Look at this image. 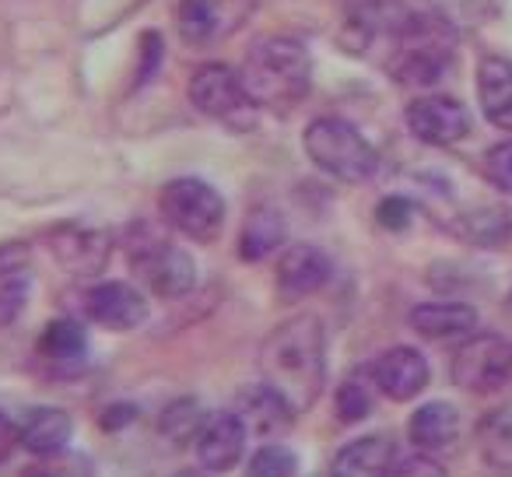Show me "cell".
<instances>
[{"label":"cell","mask_w":512,"mask_h":477,"mask_svg":"<svg viewBox=\"0 0 512 477\" xmlns=\"http://www.w3.org/2000/svg\"><path fill=\"white\" fill-rule=\"evenodd\" d=\"M260 376L295 411H313L327 386V330L313 313L278 323L260 344Z\"/></svg>","instance_id":"obj_1"},{"label":"cell","mask_w":512,"mask_h":477,"mask_svg":"<svg viewBox=\"0 0 512 477\" xmlns=\"http://www.w3.org/2000/svg\"><path fill=\"white\" fill-rule=\"evenodd\" d=\"M246 99L260 109H292L306 99L313 60L306 43L292 36H267L249 50L239 71Z\"/></svg>","instance_id":"obj_2"},{"label":"cell","mask_w":512,"mask_h":477,"mask_svg":"<svg viewBox=\"0 0 512 477\" xmlns=\"http://www.w3.org/2000/svg\"><path fill=\"white\" fill-rule=\"evenodd\" d=\"M127 264L158 299H183L197 285V260L155 225H134L127 235Z\"/></svg>","instance_id":"obj_3"},{"label":"cell","mask_w":512,"mask_h":477,"mask_svg":"<svg viewBox=\"0 0 512 477\" xmlns=\"http://www.w3.org/2000/svg\"><path fill=\"white\" fill-rule=\"evenodd\" d=\"M309 162L337 183H369L379 169V155L355 123L341 116H320L302 134Z\"/></svg>","instance_id":"obj_4"},{"label":"cell","mask_w":512,"mask_h":477,"mask_svg":"<svg viewBox=\"0 0 512 477\" xmlns=\"http://www.w3.org/2000/svg\"><path fill=\"white\" fill-rule=\"evenodd\" d=\"M158 214L183 239L211 246L225 232V197L197 176L169 179L158 193Z\"/></svg>","instance_id":"obj_5"},{"label":"cell","mask_w":512,"mask_h":477,"mask_svg":"<svg viewBox=\"0 0 512 477\" xmlns=\"http://www.w3.org/2000/svg\"><path fill=\"white\" fill-rule=\"evenodd\" d=\"M449 379L474 397H488L512 383V341L502 334H470L449 362Z\"/></svg>","instance_id":"obj_6"},{"label":"cell","mask_w":512,"mask_h":477,"mask_svg":"<svg viewBox=\"0 0 512 477\" xmlns=\"http://www.w3.org/2000/svg\"><path fill=\"white\" fill-rule=\"evenodd\" d=\"M81 316L109 334H130L148 323L151 306L141 288L130 281H99L81 292Z\"/></svg>","instance_id":"obj_7"},{"label":"cell","mask_w":512,"mask_h":477,"mask_svg":"<svg viewBox=\"0 0 512 477\" xmlns=\"http://www.w3.org/2000/svg\"><path fill=\"white\" fill-rule=\"evenodd\" d=\"M88 355H92V341H88V330L78 320H50L43 327L36 341V365L46 379H78L88 369Z\"/></svg>","instance_id":"obj_8"},{"label":"cell","mask_w":512,"mask_h":477,"mask_svg":"<svg viewBox=\"0 0 512 477\" xmlns=\"http://www.w3.org/2000/svg\"><path fill=\"white\" fill-rule=\"evenodd\" d=\"M372 383H376L379 397L393 400V404H411L432 383V365L411 344H397V348H386L383 355H376L369 362Z\"/></svg>","instance_id":"obj_9"},{"label":"cell","mask_w":512,"mask_h":477,"mask_svg":"<svg viewBox=\"0 0 512 477\" xmlns=\"http://www.w3.org/2000/svg\"><path fill=\"white\" fill-rule=\"evenodd\" d=\"M407 130L428 148H453L470 134V113L449 95H421L404 113Z\"/></svg>","instance_id":"obj_10"},{"label":"cell","mask_w":512,"mask_h":477,"mask_svg":"<svg viewBox=\"0 0 512 477\" xmlns=\"http://www.w3.org/2000/svg\"><path fill=\"white\" fill-rule=\"evenodd\" d=\"M249 446V428L242 425V418L235 411H214L204 418L193 442L197 463L211 474H232L242 460H246Z\"/></svg>","instance_id":"obj_11"},{"label":"cell","mask_w":512,"mask_h":477,"mask_svg":"<svg viewBox=\"0 0 512 477\" xmlns=\"http://www.w3.org/2000/svg\"><path fill=\"white\" fill-rule=\"evenodd\" d=\"M334 278V260L327 257V250L313 243H295L285 246L278 257V271H274V285L285 302H299L309 295L323 292Z\"/></svg>","instance_id":"obj_12"},{"label":"cell","mask_w":512,"mask_h":477,"mask_svg":"<svg viewBox=\"0 0 512 477\" xmlns=\"http://www.w3.org/2000/svg\"><path fill=\"white\" fill-rule=\"evenodd\" d=\"M232 411L242 418V425L249 428V435H256V439H264V442L285 439V435L295 428V418H299V411H295V407L267 383L242 386Z\"/></svg>","instance_id":"obj_13"},{"label":"cell","mask_w":512,"mask_h":477,"mask_svg":"<svg viewBox=\"0 0 512 477\" xmlns=\"http://www.w3.org/2000/svg\"><path fill=\"white\" fill-rule=\"evenodd\" d=\"M190 102L211 120H232L249 106L242 78L225 64H204L190 78Z\"/></svg>","instance_id":"obj_14"},{"label":"cell","mask_w":512,"mask_h":477,"mask_svg":"<svg viewBox=\"0 0 512 477\" xmlns=\"http://www.w3.org/2000/svg\"><path fill=\"white\" fill-rule=\"evenodd\" d=\"M393 463H397V442L383 432H372L344 442L330 460L327 477H390Z\"/></svg>","instance_id":"obj_15"},{"label":"cell","mask_w":512,"mask_h":477,"mask_svg":"<svg viewBox=\"0 0 512 477\" xmlns=\"http://www.w3.org/2000/svg\"><path fill=\"white\" fill-rule=\"evenodd\" d=\"M50 253L71 274H99L109 264V235L88 225H64L50 235Z\"/></svg>","instance_id":"obj_16"},{"label":"cell","mask_w":512,"mask_h":477,"mask_svg":"<svg viewBox=\"0 0 512 477\" xmlns=\"http://www.w3.org/2000/svg\"><path fill=\"white\" fill-rule=\"evenodd\" d=\"M463 418L449 400H428L407 418V442L421 453H446L460 442Z\"/></svg>","instance_id":"obj_17"},{"label":"cell","mask_w":512,"mask_h":477,"mask_svg":"<svg viewBox=\"0 0 512 477\" xmlns=\"http://www.w3.org/2000/svg\"><path fill=\"white\" fill-rule=\"evenodd\" d=\"M74 439V418L64 407L39 404L32 411H25V418L18 421V446L32 456H50L67 449Z\"/></svg>","instance_id":"obj_18"},{"label":"cell","mask_w":512,"mask_h":477,"mask_svg":"<svg viewBox=\"0 0 512 477\" xmlns=\"http://www.w3.org/2000/svg\"><path fill=\"white\" fill-rule=\"evenodd\" d=\"M285 243H288V221L281 214V207L274 204L249 207L239 228V260L260 264V260L274 257Z\"/></svg>","instance_id":"obj_19"},{"label":"cell","mask_w":512,"mask_h":477,"mask_svg":"<svg viewBox=\"0 0 512 477\" xmlns=\"http://www.w3.org/2000/svg\"><path fill=\"white\" fill-rule=\"evenodd\" d=\"M477 102L491 127L512 134V60L488 53L477 64Z\"/></svg>","instance_id":"obj_20"},{"label":"cell","mask_w":512,"mask_h":477,"mask_svg":"<svg viewBox=\"0 0 512 477\" xmlns=\"http://www.w3.org/2000/svg\"><path fill=\"white\" fill-rule=\"evenodd\" d=\"M407 323L425 341H456L477 330V309L467 302H421L407 313Z\"/></svg>","instance_id":"obj_21"},{"label":"cell","mask_w":512,"mask_h":477,"mask_svg":"<svg viewBox=\"0 0 512 477\" xmlns=\"http://www.w3.org/2000/svg\"><path fill=\"white\" fill-rule=\"evenodd\" d=\"M453 232L463 243L481 246V250H502L512 243V211L509 207H477L456 218Z\"/></svg>","instance_id":"obj_22"},{"label":"cell","mask_w":512,"mask_h":477,"mask_svg":"<svg viewBox=\"0 0 512 477\" xmlns=\"http://www.w3.org/2000/svg\"><path fill=\"white\" fill-rule=\"evenodd\" d=\"M477 453L488 470H512V407H495L477 421Z\"/></svg>","instance_id":"obj_23"},{"label":"cell","mask_w":512,"mask_h":477,"mask_svg":"<svg viewBox=\"0 0 512 477\" xmlns=\"http://www.w3.org/2000/svg\"><path fill=\"white\" fill-rule=\"evenodd\" d=\"M176 22L186 43H211L225 32V0H179Z\"/></svg>","instance_id":"obj_24"},{"label":"cell","mask_w":512,"mask_h":477,"mask_svg":"<svg viewBox=\"0 0 512 477\" xmlns=\"http://www.w3.org/2000/svg\"><path fill=\"white\" fill-rule=\"evenodd\" d=\"M376 383H372V372L365 365L362 372H351L348 379H341L334 393V414L341 425H362L372 411H376Z\"/></svg>","instance_id":"obj_25"},{"label":"cell","mask_w":512,"mask_h":477,"mask_svg":"<svg viewBox=\"0 0 512 477\" xmlns=\"http://www.w3.org/2000/svg\"><path fill=\"white\" fill-rule=\"evenodd\" d=\"M204 418L207 414L197 397H179L158 414V435H162V442H169V446H176V449L193 446Z\"/></svg>","instance_id":"obj_26"},{"label":"cell","mask_w":512,"mask_h":477,"mask_svg":"<svg viewBox=\"0 0 512 477\" xmlns=\"http://www.w3.org/2000/svg\"><path fill=\"white\" fill-rule=\"evenodd\" d=\"M242 477H299V453L281 439H271L249 453Z\"/></svg>","instance_id":"obj_27"},{"label":"cell","mask_w":512,"mask_h":477,"mask_svg":"<svg viewBox=\"0 0 512 477\" xmlns=\"http://www.w3.org/2000/svg\"><path fill=\"white\" fill-rule=\"evenodd\" d=\"M15 477H95V463L88 453H74V449H60L50 456H36L25 463Z\"/></svg>","instance_id":"obj_28"},{"label":"cell","mask_w":512,"mask_h":477,"mask_svg":"<svg viewBox=\"0 0 512 477\" xmlns=\"http://www.w3.org/2000/svg\"><path fill=\"white\" fill-rule=\"evenodd\" d=\"M29 306V274L22 267H0V330L18 323Z\"/></svg>","instance_id":"obj_29"},{"label":"cell","mask_w":512,"mask_h":477,"mask_svg":"<svg viewBox=\"0 0 512 477\" xmlns=\"http://www.w3.org/2000/svg\"><path fill=\"white\" fill-rule=\"evenodd\" d=\"M484 179H488L498 193L512 197V141H502V144H495V148H488V155H484Z\"/></svg>","instance_id":"obj_30"},{"label":"cell","mask_w":512,"mask_h":477,"mask_svg":"<svg viewBox=\"0 0 512 477\" xmlns=\"http://www.w3.org/2000/svg\"><path fill=\"white\" fill-rule=\"evenodd\" d=\"M390 477H449V470L442 460H435V453L414 449V453H407V456H397Z\"/></svg>","instance_id":"obj_31"},{"label":"cell","mask_w":512,"mask_h":477,"mask_svg":"<svg viewBox=\"0 0 512 477\" xmlns=\"http://www.w3.org/2000/svg\"><path fill=\"white\" fill-rule=\"evenodd\" d=\"M376 221L386 228V232H407L414 221V204L407 197H400V193H393V197H383L376 207Z\"/></svg>","instance_id":"obj_32"},{"label":"cell","mask_w":512,"mask_h":477,"mask_svg":"<svg viewBox=\"0 0 512 477\" xmlns=\"http://www.w3.org/2000/svg\"><path fill=\"white\" fill-rule=\"evenodd\" d=\"M99 428L106 435H116V432H127L130 425H137L141 421V407L130 404V400H116V404H106L99 411Z\"/></svg>","instance_id":"obj_33"},{"label":"cell","mask_w":512,"mask_h":477,"mask_svg":"<svg viewBox=\"0 0 512 477\" xmlns=\"http://www.w3.org/2000/svg\"><path fill=\"white\" fill-rule=\"evenodd\" d=\"M162 57H165L162 36H158V32H144V36H141V71H137V78H134L137 88H141L144 81L155 78V71H158V64H162Z\"/></svg>","instance_id":"obj_34"},{"label":"cell","mask_w":512,"mask_h":477,"mask_svg":"<svg viewBox=\"0 0 512 477\" xmlns=\"http://www.w3.org/2000/svg\"><path fill=\"white\" fill-rule=\"evenodd\" d=\"M15 446H18V425L0 411V463L15 453Z\"/></svg>","instance_id":"obj_35"},{"label":"cell","mask_w":512,"mask_h":477,"mask_svg":"<svg viewBox=\"0 0 512 477\" xmlns=\"http://www.w3.org/2000/svg\"><path fill=\"white\" fill-rule=\"evenodd\" d=\"M172 477H221V474H211V470H204L197 463V467H183V470H176Z\"/></svg>","instance_id":"obj_36"},{"label":"cell","mask_w":512,"mask_h":477,"mask_svg":"<svg viewBox=\"0 0 512 477\" xmlns=\"http://www.w3.org/2000/svg\"><path fill=\"white\" fill-rule=\"evenodd\" d=\"M495 477H512V470H491Z\"/></svg>","instance_id":"obj_37"},{"label":"cell","mask_w":512,"mask_h":477,"mask_svg":"<svg viewBox=\"0 0 512 477\" xmlns=\"http://www.w3.org/2000/svg\"><path fill=\"white\" fill-rule=\"evenodd\" d=\"M316 477H327V474H316Z\"/></svg>","instance_id":"obj_38"}]
</instances>
